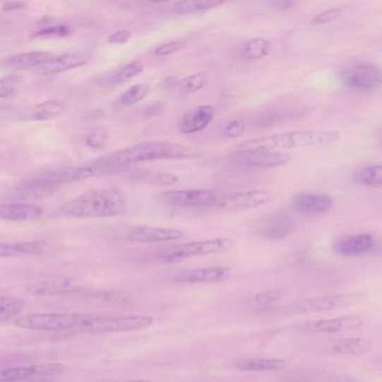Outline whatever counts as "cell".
<instances>
[{"label": "cell", "instance_id": "obj_11", "mask_svg": "<svg viewBox=\"0 0 382 382\" xmlns=\"http://www.w3.org/2000/svg\"><path fill=\"white\" fill-rule=\"evenodd\" d=\"M66 366L62 364H41L28 366L1 369L0 382L26 381V380L49 379L66 371Z\"/></svg>", "mask_w": 382, "mask_h": 382}, {"label": "cell", "instance_id": "obj_22", "mask_svg": "<svg viewBox=\"0 0 382 382\" xmlns=\"http://www.w3.org/2000/svg\"><path fill=\"white\" fill-rule=\"evenodd\" d=\"M231 271L225 267H210V268L191 269L175 275L174 280L186 284L198 282H220L230 276Z\"/></svg>", "mask_w": 382, "mask_h": 382}, {"label": "cell", "instance_id": "obj_42", "mask_svg": "<svg viewBox=\"0 0 382 382\" xmlns=\"http://www.w3.org/2000/svg\"><path fill=\"white\" fill-rule=\"evenodd\" d=\"M187 45V42L184 40H177V41L167 42L162 44L157 49H155V54L158 56H167V55L175 54L177 52L182 51Z\"/></svg>", "mask_w": 382, "mask_h": 382}, {"label": "cell", "instance_id": "obj_21", "mask_svg": "<svg viewBox=\"0 0 382 382\" xmlns=\"http://www.w3.org/2000/svg\"><path fill=\"white\" fill-rule=\"evenodd\" d=\"M43 215V209L36 204L13 202V203H0V220L26 222L35 221Z\"/></svg>", "mask_w": 382, "mask_h": 382}, {"label": "cell", "instance_id": "obj_2", "mask_svg": "<svg viewBox=\"0 0 382 382\" xmlns=\"http://www.w3.org/2000/svg\"><path fill=\"white\" fill-rule=\"evenodd\" d=\"M340 141L341 133L336 131H296L248 139L239 145L238 150L286 153L290 150L326 148L334 146Z\"/></svg>", "mask_w": 382, "mask_h": 382}, {"label": "cell", "instance_id": "obj_17", "mask_svg": "<svg viewBox=\"0 0 382 382\" xmlns=\"http://www.w3.org/2000/svg\"><path fill=\"white\" fill-rule=\"evenodd\" d=\"M89 60L90 55L85 52H68L59 56H53L49 62L44 64L41 68H36V71L42 76H54V74L63 73L66 71L80 68L87 64Z\"/></svg>", "mask_w": 382, "mask_h": 382}, {"label": "cell", "instance_id": "obj_36", "mask_svg": "<svg viewBox=\"0 0 382 382\" xmlns=\"http://www.w3.org/2000/svg\"><path fill=\"white\" fill-rule=\"evenodd\" d=\"M143 71H144V64L141 61H133V62L128 63L125 66H122L120 70H118V72H116L112 80V83H124V82L133 79L135 76H139Z\"/></svg>", "mask_w": 382, "mask_h": 382}, {"label": "cell", "instance_id": "obj_49", "mask_svg": "<svg viewBox=\"0 0 382 382\" xmlns=\"http://www.w3.org/2000/svg\"><path fill=\"white\" fill-rule=\"evenodd\" d=\"M165 110V105H163L162 102H156L150 108L147 109L146 114L147 116L153 117L157 116L160 112H163Z\"/></svg>", "mask_w": 382, "mask_h": 382}, {"label": "cell", "instance_id": "obj_27", "mask_svg": "<svg viewBox=\"0 0 382 382\" xmlns=\"http://www.w3.org/2000/svg\"><path fill=\"white\" fill-rule=\"evenodd\" d=\"M53 59V55L47 51H32L19 53V54L9 56L5 61L7 68L14 70H23V68H38L47 64Z\"/></svg>", "mask_w": 382, "mask_h": 382}, {"label": "cell", "instance_id": "obj_12", "mask_svg": "<svg viewBox=\"0 0 382 382\" xmlns=\"http://www.w3.org/2000/svg\"><path fill=\"white\" fill-rule=\"evenodd\" d=\"M381 81L380 68L374 63H359L350 68L343 78V82L349 89L354 91H372L379 87Z\"/></svg>", "mask_w": 382, "mask_h": 382}, {"label": "cell", "instance_id": "obj_24", "mask_svg": "<svg viewBox=\"0 0 382 382\" xmlns=\"http://www.w3.org/2000/svg\"><path fill=\"white\" fill-rule=\"evenodd\" d=\"M209 76L205 72H196V73L191 74L182 80L175 79V81H171L168 78L166 79L165 83L175 97L183 98V97L194 95L200 90L204 89L206 84L209 83Z\"/></svg>", "mask_w": 382, "mask_h": 382}, {"label": "cell", "instance_id": "obj_40", "mask_svg": "<svg viewBox=\"0 0 382 382\" xmlns=\"http://www.w3.org/2000/svg\"><path fill=\"white\" fill-rule=\"evenodd\" d=\"M18 78L13 74L0 78V99L8 98L14 95L18 87Z\"/></svg>", "mask_w": 382, "mask_h": 382}, {"label": "cell", "instance_id": "obj_41", "mask_svg": "<svg viewBox=\"0 0 382 382\" xmlns=\"http://www.w3.org/2000/svg\"><path fill=\"white\" fill-rule=\"evenodd\" d=\"M343 14L341 8H330L322 11L320 14L315 15L312 18V25L314 26H322V25L330 24L336 19H339Z\"/></svg>", "mask_w": 382, "mask_h": 382}, {"label": "cell", "instance_id": "obj_32", "mask_svg": "<svg viewBox=\"0 0 382 382\" xmlns=\"http://www.w3.org/2000/svg\"><path fill=\"white\" fill-rule=\"evenodd\" d=\"M133 179L145 184L156 185V186H172L179 182V177L165 172L147 171L138 169L133 175Z\"/></svg>", "mask_w": 382, "mask_h": 382}, {"label": "cell", "instance_id": "obj_33", "mask_svg": "<svg viewBox=\"0 0 382 382\" xmlns=\"http://www.w3.org/2000/svg\"><path fill=\"white\" fill-rule=\"evenodd\" d=\"M354 181L364 186L379 189L382 185V167L380 164H371L355 173Z\"/></svg>", "mask_w": 382, "mask_h": 382}, {"label": "cell", "instance_id": "obj_6", "mask_svg": "<svg viewBox=\"0 0 382 382\" xmlns=\"http://www.w3.org/2000/svg\"><path fill=\"white\" fill-rule=\"evenodd\" d=\"M154 318L144 315L129 316H105L93 314L91 320L83 328V333L103 334L120 333V332L138 331L150 328Z\"/></svg>", "mask_w": 382, "mask_h": 382}, {"label": "cell", "instance_id": "obj_31", "mask_svg": "<svg viewBox=\"0 0 382 382\" xmlns=\"http://www.w3.org/2000/svg\"><path fill=\"white\" fill-rule=\"evenodd\" d=\"M273 49V44L263 37L251 38L241 44L239 54L246 61L261 60L268 56Z\"/></svg>", "mask_w": 382, "mask_h": 382}, {"label": "cell", "instance_id": "obj_16", "mask_svg": "<svg viewBox=\"0 0 382 382\" xmlns=\"http://www.w3.org/2000/svg\"><path fill=\"white\" fill-rule=\"evenodd\" d=\"M377 240L370 233H358L342 237L334 244L333 250L340 256H360L372 251Z\"/></svg>", "mask_w": 382, "mask_h": 382}, {"label": "cell", "instance_id": "obj_50", "mask_svg": "<svg viewBox=\"0 0 382 382\" xmlns=\"http://www.w3.org/2000/svg\"><path fill=\"white\" fill-rule=\"evenodd\" d=\"M4 382H52L49 379L26 380V381H4Z\"/></svg>", "mask_w": 382, "mask_h": 382}, {"label": "cell", "instance_id": "obj_8", "mask_svg": "<svg viewBox=\"0 0 382 382\" xmlns=\"http://www.w3.org/2000/svg\"><path fill=\"white\" fill-rule=\"evenodd\" d=\"M287 153L266 152L258 150H238L229 156V162L236 167L249 171L270 169L285 165L290 160Z\"/></svg>", "mask_w": 382, "mask_h": 382}, {"label": "cell", "instance_id": "obj_34", "mask_svg": "<svg viewBox=\"0 0 382 382\" xmlns=\"http://www.w3.org/2000/svg\"><path fill=\"white\" fill-rule=\"evenodd\" d=\"M24 302L14 296H0V323L15 318L24 309Z\"/></svg>", "mask_w": 382, "mask_h": 382}, {"label": "cell", "instance_id": "obj_13", "mask_svg": "<svg viewBox=\"0 0 382 382\" xmlns=\"http://www.w3.org/2000/svg\"><path fill=\"white\" fill-rule=\"evenodd\" d=\"M364 326L360 316H343L330 320L313 321L297 326V331L306 334H333L358 330Z\"/></svg>", "mask_w": 382, "mask_h": 382}, {"label": "cell", "instance_id": "obj_46", "mask_svg": "<svg viewBox=\"0 0 382 382\" xmlns=\"http://www.w3.org/2000/svg\"><path fill=\"white\" fill-rule=\"evenodd\" d=\"M282 293L278 292V290H270V292H263V293L259 294V295L256 296V302L258 304H267L271 303V302L277 301V299H280Z\"/></svg>", "mask_w": 382, "mask_h": 382}, {"label": "cell", "instance_id": "obj_1", "mask_svg": "<svg viewBox=\"0 0 382 382\" xmlns=\"http://www.w3.org/2000/svg\"><path fill=\"white\" fill-rule=\"evenodd\" d=\"M200 155L201 153L196 148L173 141H148L103 155L93 162L92 167H90L92 168L93 171H112L133 164L154 160H193L198 158Z\"/></svg>", "mask_w": 382, "mask_h": 382}, {"label": "cell", "instance_id": "obj_19", "mask_svg": "<svg viewBox=\"0 0 382 382\" xmlns=\"http://www.w3.org/2000/svg\"><path fill=\"white\" fill-rule=\"evenodd\" d=\"M215 116V108L211 105H202L185 114L179 122V133L193 135L204 131Z\"/></svg>", "mask_w": 382, "mask_h": 382}, {"label": "cell", "instance_id": "obj_26", "mask_svg": "<svg viewBox=\"0 0 382 382\" xmlns=\"http://www.w3.org/2000/svg\"><path fill=\"white\" fill-rule=\"evenodd\" d=\"M66 110V105L60 100H49L25 109L22 114L24 121H47L54 119Z\"/></svg>", "mask_w": 382, "mask_h": 382}, {"label": "cell", "instance_id": "obj_29", "mask_svg": "<svg viewBox=\"0 0 382 382\" xmlns=\"http://www.w3.org/2000/svg\"><path fill=\"white\" fill-rule=\"evenodd\" d=\"M232 366L241 371H278L286 368L287 362L282 359L252 358L234 361Z\"/></svg>", "mask_w": 382, "mask_h": 382}, {"label": "cell", "instance_id": "obj_47", "mask_svg": "<svg viewBox=\"0 0 382 382\" xmlns=\"http://www.w3.org/2000/svg\"><path fill=\"white\" fill-rule=\"evenodd\" d=\"M270 5L276 11H290L295 8L297 3L296 1H290V0H278V1H271Z\"/></svg>", "mask_w": 382, "mask_h": 382}, {"label": "cell", "instance_id": "obj_15", "mask_svg": "<svg viewBox=\"0 0 382 382\" xmlns=\"http://www.w3.org/2000/svg\"><path fill=\"white\" fill-rule=\"evenodd\" d=\"M292 206L303 215H324L333 208L334 198L326 193H302L293 198Z\"/></svg>", "mask_w": 382, "mask_h": 382}, {"label": "cell", "instance_id": "obj_43", "mask_svg": "<svg viewBox=\"0 0 382 382\" xmlns=\"http://www.w3.org/2000/svg\"><path fill=\"white\" fill-rule=\"evenodd\" d=\"M108 138V133H107L105 129H102V128H97V129H93V131L85 137V143H87L88 146L91 147V148H101V147L105 146Z\"/></svg>", "mask_w": 382, "mask_h": 382}, {"label": "cell", "instance_id": "obj_30", "mask_svg": "<svg viewBox=\"0 0 382 382\" xmlns=\"http://www.w3.org/2000/svg\"><path fill=\"white\" fill-rule=\"evenodd\" d=\"M225 1L220 0H190V1H177L172 4V13L177 15H196L213 11L220 6H222Z\"/></svg>", "mask_w": 382, "mask_h": 382}, {"label": "cell", "instance_id": "obj_18", "mask_svg": "<svg viewBox=\"0 0 382 382\" xmlns=\"http://www.w3.org/2000/svg\"><path fill=\"white\" fill-rule=\"evenodd\" d=\"M83 288L79 280L73 278H56L45 282H34L26 288V293L34 296L66 295L79 292Z\"/></svg>", "mask_w": 382, "mask_h": 382}, {"label": "cell", "instance_id": "obj_20", "mask_svg": "<svg viewBox=\"0 0 382 382\" xmlns=\"http://www.w3.org/2000/svg\"><path fill=\"white\" fill-rule=\"evenodd\" d=\"M93 169L90 166H66L38 175L55 186L68 183L81 182L92 177Z\"/></svg>", "mask_w": 382, "mask_h": 382}, {"label": "cell", "instance_id": "obj_28", "mask_svg": "<svg viewBox=\"0 0 382 382\" xmlns=\"http://www.w3.org/2000/svg\"><path fill=\"white\" fill-rule=\"evenodd\" d=\"M295 225L293 220L286 215H274L269 217L259 229V234L269 240H282L293 232Z\"/></svg>", "mask_w": 382, "mask_h": 382}, {"label": "cell", "instance_id": "obj_14", "mask_svg": "<svg viewBox=\"0 0 382 382\" xmlns=\"http://www.w3.org/2000/svg\"><path fill=\"white\" fill-rule=\"evenodd\" d=\"M128 241L141 242V244H154V242L177 241L184 238L185 233L179 229L158 228L137 225L128 228L122 233Z\"/></svg>", "mask_w": 382, "mask_h": 382}, {"label": "cell", "instance_id": "obj_23", "mask_svg": "<svg viewBox=\"0 0 382 382\" xmlns=\"http://www.w3.org/2000/svg\"><path fill=\"white\" fill-rule=\"evenodd\" d=\"M372 345L360 338L333 340L323 347V352L331 355H364L371 351Z\"/></svg>", "mask_w": 382, "mask_h": 382}, {"label": "cell", "instance_id": "obj_25", "mask_svg": "<svg viewBox=\"0 0 382 382\" xmlns=\"http://www.w3.org/2000/svg\"><path fill=\"white\" fill-rule=\"evenodd\" d=\"M56 190L57 186L37 177L36 179H28L16 185L14 187V196L17 198H24V200H37V198H49Z\"/></svg>", "mask_w": 382, "mask_h": 382}, {"label": "cell", "instance_id": "obj_4", "mask_svg": "<svg viewBox=\"0 0 382 382\" xmlns=\"http://www.w3.org/2000/svg\"><path fill=\"white\" fill-rule=\"evenodd\" d=\"M89 313H38L19 317L17 328L30 331H79L91 320Z\"/></svg>", "mask_w": 382, "mask_h": 382}, {"label": "cell", "instance_id": "obj_48", "mask_svg": "<svg viewBox=\"0 0 382 382\" xmlns=\"http://www.w3.org/2000/svg\"><path fill=\"white\" fill-rule=\"evenodd\" d=\"M26 7V4L23 1H11V3H6L3 6L4 11H22Z\"/></svg>", "mask_w": 382, "mask_h": 382}, {"label": "cell", "instance_id": "obj_39", "mask_svg": "<svg viewBox=\"0 0 382 382\" xmlns=\"http://www.w3.org/2000/svg\"><path fill=\"white\" fill-rule=\"evenodd\" d=\"M247 129V124L242 118L231 120L228 125L223 129L222 135L227 138H239Z\"/></svg>", "mask_w": 382, "mask_h": 382}, {"label": "cell", "instance_id": "obj_7", "mask_svg": "<svg viewBox=\"0 0 382 382\" xmlns=\"http://www.w3.org/2000/svg\"><path fill=\"white\" fill-rule=\"evenodd\" d=\"M364 301L362 294H339V295L321 296L313 299L295 302L286 307L290 314H314L328 312L333 309L352 306Z\"/></svg>", "mask_w": 382, "mask_h": 382}, {"label": "cell", "instance_id": "obj_35", "mask_svg": "<svg viewBox=\"0 0 382 382\" xmlns=\"http://www.w3.org/2000/svg\"><path fill=\"white\" fill-rule=\"evenodd\" d=\"M150 87L148 83L133 84V87L126 90L119 97V105L122 107H133L146 98L150 93Z\"/></svg>", "mask_w": 382, "mask_h": 382}, {"label": "cell", "instance_id": "obj_9", "mask_svg": "<svg viewBox=\"0 0 382 382\" xmlns=\"http://www.w3.org/2000/svg\"><path fill=\"white\" fill-rule=\"evenodd\" d=\"M273 200V193L267 190L244 191L219 198L215 208L223 212L247 211L267 205Z\"/></svg>", "mask_w": 382, "mask_h": 382}, {"label": "cell", "instance_id": "obj_38", "mask_svg": "<svg viewBox=\"0 0 382 382\" xmlns=\"http://www.w3.org/2000/svg\"><path fill=\"white\" fill-rule=\"evenodd\" d=\"M68 28L66 25H52L47 28H42L41 30H36L34 33V37L36 38H61L66 37L68 35Z\"/></svg>", "mask_w": 382, "mask_h": 382}, {"label": "cell", "instance_id": "obj_10", "mask_svg": "<svg viewBox=\"0 0 382 382\" xmlns=\"http://www.w3.org/2000/svg\"><path fill=\"white\" fill-rule=\"evenodd\" d=\"M220 196L209 190H177L160 193L158 198L168 205L179 208H215Z\"/></svg>", "mask_w": 382, "mask_h": 382}, {"label": "cell", "instance_id": "obj_3", "mask_svg": "<svg viewBox=\"0 0 382 382\" xmlns=\"http://www.w3.org/2000/svg\"><path fill=\"white\" fill-rule=\"evenodd\" d=\"M126 208L127 203L121 191L118 189H98L71 198L61 206L60 212L66 217L97 219L122 215Z\"/></svg>", "mask_w": 382, "mask_h": 382}, {"label": "cell", "instance_id": "obj_5", "mask_svg": "<svg viewBox=\"0 0 382 382\" xmlns=\"http://www.w3.org/2000/svg\"><path fill=\"white\" fill-rule=\"evenodd\" d=\"M232 248L233 241L229 238L209 239L202 241L187 242L163 250L158 253L157 258L164 263H177L196 256L213 255L229 251Z\"/></svg>", "mask_w": 382, "mask_h": 382}, {"label": "cell", "instance_id": "obj_45", "mask_svg": "<svg viewBox=\"0 0 382 382\" xmlns=\"http://www.w3.org/2000/svg\"><path fill=\"white\" fill-rule=\"evenodd\" d=\"M17 256H20L18 242L16 244L0 242V258L17 257Z\"/></svg>", "mask_w": 382, "mask_h": 382}, {"label": "cell", "instance_id": "obj_37", "mask_svg": "<svg viewBox=\"0 0 382 382\" xmlns=\"http://www.w3.org/2000/svg\"><path fill=\"white\" fill-rule=\"evenodd\" d=\"M20 256H40L49 251V246L47 242L30 241L18 242Z\"/></svg>", "mask_w": 382, "mask_h": 382}, {"label": "cell", "instance_id": "obj_51", "mask_svg": "<svg viewBox=\"0 0 382 382\" xmlns=\"http://www.w3.org/2000/svg\"><path fill=\"white\" fill-rule=\"evenodd\" d=\"M119 382H153L150 380H126V381H119Z\"/></svg>", "mask_w": 382, "mask_h": 382}, {"label": "cell", "instance_id": "obj_44", "mask_svg": "<svg viewBox=\"0 0 382 382\" xmlns=\"http://www.w3.org/2000/svg\"><path fill=\"white\" fill-rule=\"evenodd\" d=\"M133 33L129 30H117L109 36L108 42L110 44H125L131 41Z\"/></svg>", "mask_w": 382, "mask_h": 382}]
</instances>
